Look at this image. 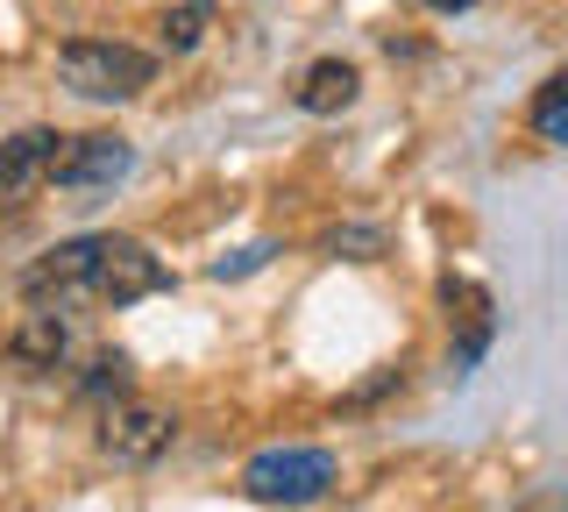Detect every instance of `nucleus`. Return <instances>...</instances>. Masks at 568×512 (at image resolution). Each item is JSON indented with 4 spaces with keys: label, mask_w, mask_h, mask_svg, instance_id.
I'll return each mask as SVG.
<instances>
[{
    "label": "nucleus",
    "mask_w": 568,
    "mask_h": 512,
    "mask_svg": "<svg viewBox=\"0 0 568 512\" xmlns=\"http://www.w3.org/2000/svg\"><path fill=\"white\" fill-rule=\"evenodd\" d=\"M64 349H71V321H64V307H36L29 321L14 328V357H22V363L58 370V363H64Z\"/></svg>",
    "instance_id": "8"
},
{
    "label": "nucleus",
    "mask_w": 568,
    "mask_h": 512,
    "mask_svg": "<svg viewBox=\"0 0 568 512\" xmlns=\"http://www.w3.org/2000/svg\"><path fill=\"white\" fill-rule=\"evenodd\" d=\"M434 8H440V14H448V8H469V0H434Z\"/></svg>",
    "instance_id": "13"
},
{
    "label": "nucleus",
    "mask_w": 568,
    "mask_h": 512,
    "mask_svg": "<svg viewBox=\"0 0 568 512\" xmlns=\"http://www.w3.org/2000/svg\"><path fill=\"white\" fill-rule=\"evenodd\" d=\"M532 135H540V143H561V150H568V79H555L540 100H532Z\"/></svg>",
    "instance_id": "10"
},
{
    "label": "nucleus",
    "mask_w": 568,
    "mask_h": 512,
    "mask_svg": "<svg viewBox=\"0 0 568 512\" xmlns=\"http://www.w3.org/2000/svg\"><path fill=\"white\" fill-rule=\"evenodd\" d=\"M355 93H363V72L348 58H320V64H306L292 100H298V114H342V108H355Z\"/></svg>",
    "instance_id": "7"
},
{
    "label": "nucleus",
    "mask_w": 568,
    "mask_h": 512,
    "mask_svg": "<svg viewBox=\"0 0 568 512\" xmlns=\"http://www.w3.org/2000/svg\"><path fill=\"white\" fill-rule=\"evenodd\" d=\"M64 143L71 135H58V129H22V135H8L0 143V207H22L36 185L58 171V157H64Z\"/></svg>",
    "instance_id": "6"
},
{
    "label": "nucleus",
    "mask_w": 568,
    "mask_h": 512,
    "mask_svg": "<svg viewBox=\"0 0 568 512\" xmlns=\"http://www.w3.org/2000/svg\"><path fill=\"white\" fill-rule=\"evenodd\" d=\"M327 250H377V228H334Z\"/></svg>",
    "instance_id": "12"
},
{
    "label": "nucleus",
    "mask_w": 568,
    "mask_h": 512,
    "mask_svg": "<svg viewBox=\"0 0 568 512\" xmlns=\"http://www.w3.org/2000/svg\"><path fill=\"white\" fill-rule=\"evenodd\" d=\"M171 441H178V413L150 399H114L100 413V455H114L121 470H150L156 455H171Z\"/></svg>",
    "instance_id": "3"
},
{
    "label": "nucleus",
    "mask_w": 568,
    "mask_h": 512,
    "mask_svg": "<svg viewBox=\"0 0 568 512\" xmlns=\"http://www.w3.org/2000/svg\"><path fill=\"white\" fill-rule=\"evenodd\" d=\"M150 292H164V263L142 250L135 235H100L85 299H100V307H129V299H150Z\"/></svg>",
    "instance_id": "4"
},
{
    "label": "nucleus",
    "mask_w": 568,
    "mask_h": 512,
    "mask_svg": "<svg viewBox=\"0 0 568 512\" xmlns=\"http://www.w3.org/2000/svg\"><path fill=\"white\" fill-rule=\"evenodd\" d=\"M213 29V8L206 0H178V8L164 14V50H200Z\"/></svg>",
    "instance_id": "9"
},
{
    "label": "nucleus",
    "mask_w": 568,
    "mask_h": 512,
    "mask_svg": "<svg viewBox=\"0 0 568 512\" xmlns=\"http://www.w3.org/2000/svg\"><path fill=\"white\" fill-rule=\"evenodd\" d=\"M334 476H342L334 449H313V441H284V449L248 455L242 491H248L256 505H313V499H327V491H334Z\"/></svg>",
    "instance_id": "2"
},
{
    "label": "nucleus",
    "mask_w": 568,
    "mask_h": 512,
    "mask_svg": "<svg viewBox=\"0 0 568 512\" xmlns=\"http://www.w3.org/2000/svg\"><path fill=\"white\" fill-rule=\"evenodd\" d=\"M58 79L79 100L114 108V100H135L142 86L156 79V58H150V50H135V43H114V37H71L58 50Z\"/></svg>",
    "instance_id": "1"
},
{
    "label": "nucleus",
    "mask_w": 568,
    "mask_h": 512,
    "mask_svg": "<svg viewBox=\"0 0 568 512\" xmlns=\"http://www.w3.org/2000/svg\"><path fill=\"white\" fill-rule=\"evenodd\" d=\"M271 257H277V242H248V250H235V257H221V263H213V278L227 285V278H248V271H263Z\"/></svg>",
    "instance_id": "11"
},
{
    "label": "nucleus",
    "mask_w": 568,
    "mask_h": 512,
    "mask_svg": "<svg viewBox=\"0 0 568 512\" xmlns=\"http://www.w3.org/2000/svg\"><path fill=\"white\" fill-rule=\"evenodd\" d=\"M135 171V143L129 135H71L58 157V192H114Z\"/></svg>",
    "instance_id": "5"
}]
</instances>
